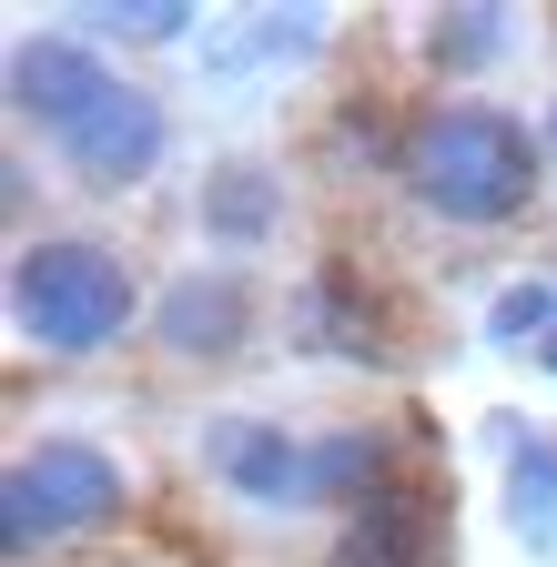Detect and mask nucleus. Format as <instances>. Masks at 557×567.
Returning a JSON list of instances; mask_svg holds the SVG:
<instances>
[{"label": "nucleus", "instance_id": "obj_4", "mask_svg": "<svg viewBox=\"0 0 557 567\" xmlns=\"http://www.w3.org/2000/svg\"><path fill=\"white\" fill-rule=\"evenodd\" d=\"M214 476L244 507L295 517V507H314V436H285V425H264V415H224L214 425Z\"/></svg>", "mask_w": 557, "mask_h": 567}, {"label": "nucleus", "instance_id": "obj_10", "mask_svg": "<svg viewBox=\"0 0 557 567\" xmlns=\"http://www.w3.org/2000/svg\"><path fill=\"white\" fill-rule=\"evenodd\" d=\"M274 224V173H254V163H234L214 193H203V234H224V244H254Z\"/></svg>", "mask_w": 557, "mask_h": 567}, {"label": "nucleus", "instance_id": "obj_1", "mask_svg": "<svg viewBox=\"0 0 557 567\" xmlns=\"http://www.w3.org/2000/svg\"><path fill=\"white\" fill-rule=\"evenodd\" d=\"M395 183L426 203L436 224L486 234V224H517V213H527V193H537V142L497 102H436L426 122L405 132Z\"/></svg>", "mask_w": 557, "mask_h": 567}, {"label": "nucleus", "instance_id": "obj_8", "mask_svg": "<svg viewBox=\"0 0 557 567\" xmlns=\"http://www.w3.org/2000/svg\"><path fill=\"white\" fill-rule=\"evenodd\" d=\"M244 324H254V295L234 274H183L153 315V344H163V365H224L244 344Z\"/></svg>", "mask_w": 557, "mask_h": 567}, {"label": "nucleus", "instance_id": "obj_7", "mask_svg": "<svg viewBox=\"0 0 557 567\" xmlns=\"http://www.w3.org/2000/svg\"><path fill=\"white\" fill-rule=\"evenodd\" d=\"M163 142H173V122H163V102L143 92V82H112V102L61 142L72 153V173L82 183H102V193H122V183H143L153 163H163Z\"/></svg>", "mask_w": 557, "mask_h": 567}, {"label": "nucleus", "instance_id": "obj_2", "mask_svg": "<svg viewBox=\"0 0 557 567\" xmlns=\"http://www.w3.org/2000/svg\"><path fill=\"white\" fill-rule=\"evenodd\" d=\"M132 305H143V284H132V264L112 244H82V234H41L11 254V324L21 344L41 354H102L132 334Z\"/></svg>", "mask_w": 557, "mask_h": 567}, {"label": "nucleus", "instance_id": "obj_9", "mask_svg": "<svg viewBox=\"0 0 557 567\" xmlns=\"http://www.w3.org/2000/svg\"><path fill=\"white\" fill-rule=\"evenodd\" d=\"M385 476H405L385 425H334V436H314V507H344V517H355Z\"/></svg>", "mask_w": 557, "mask_h": 567}, {"label": "nucleus", "instance_id": "obj_13", "mask_svg": "<svg viewBox=\"0 0 557 567\" xmlns=\"http://www.w3.org/2000/svg\"><path fill=\"white\" fill-rule=\"evenodd\" d=\"M547 163H557V112H547Z\"/></svg>", "mask_w": 557, "mask_h": 567}, {"label": "nucleus", "instance_id": "obj_14", "mask_svg": "<svg viewBox=\"0 0 557 567\" xmlns=\"http://www.w3.org/2000/svg\"><path fill=\"white\" fill-rule=\"evenodd\" d=\"M537 354H547V365H557V334H547V344H537Z\"/></svg>", "mask_w": 557, "mask_h": 567}, {"label": "nucleus", "instance_id": "obj_11", "mask_svg": "<svg viewBox=\"0 0 557 567\" xmlns=\"http://www.w3.org/2000/svg\"><path fill=\"white\" fill-rule=\"evenodd\" d=\"M517 527H557V446L537 436V446H517Z\"/></svg>", "mask_w": 557, "mask_h": 567}, {"label": "nucleus", "instance_id": "obj_3", "mask_svg": "<svg viewBox=\"0 0 557 567\" xmlns=\"http://www.w3.org/2000/svg\"><path fill=\"white\" fill-rule=\"evenodd\" d=\"M112 517H122V466L102 446H82V436H41L0 476V547H11V567L72 547V537H92Z\"/></svg>", "mask_w": 557, "mask_h": 567}, {"label": "nucleus", "instance_id": "obj_5", "mask_svg": "<svg viewBox=\"0 0 557 567\" xmlns=\"http://www.w3.org/2000/svg\"><path fill=\"white\" fill-rule=\"evenodd\" d=\"M436 537H446V507L426 476H385L355 517H344L334 557L324 567H436Z\"/></svg>", "mask_w": 557, "mask_h": 567}, {"label": "nucleus", "instance_id": "obj_12", "mask_svg": "<svg viewBox=\"0 0 557 567\" xmlns=\"http://www.w3.org/2000/svg\"><path fill=\"white\" fill-rule=\"evenodd\" d=\"M497 31H507L497 11H466V21H446V31H436V61H446V71H466V61L497 51Z\"/></svg>", "mask_w": 557, "mask_h": 567}, {"label": "nucleus", "instance_id": "obj_6", "mask_svg": "<svg viewBox=\"0 0 557 567\" xmlns=\"http://www.w3.org/2000/svg\"><path fill=\"white\" fill-rule=\"evenodd\" d=\"M112 82H122V71H102L82 41H21V51H11V112L41 122L51 142H72V132L112 102Z\"/></svg>", "mask_w": 557, "mask_h": 567}]
</instances>
